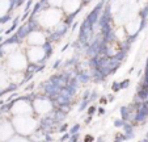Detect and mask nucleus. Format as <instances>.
Instances as JSON below:
<instances>
[{"instance_id": "2", "label": "nucleus", "mask_w": 148, "mask_h": 142, "mask_svg": "<svg viewBox=\"0 0 148 142\" xmlns=\"http://www.w3.org/2000/svg\"><path fill=\"white\" fill-rule=\"evenodd\" d=\"M28 58L23 51H14L8 58V66L13 73H23V70L26 69Z\"/></svg>"}, {"instance_id": "8", "label": "nucleus", "mask_w": 148, "mask_h": 142, "mask_svg": "<svg viewBox=\"0 0 148 142\" xmlns=\"http://www.w3.org/2000/svg\"><path fill=\"white\" fill-rule=\"evenodd\" d=\"M28 41L32 46H41V45L45 44L46 37L42 32H33V33H30Z\"/></svg>"}, {"instance_id": "5", "label": "nucleus", "mask_w": 148, "mask_h": 142, "mask_svg": "<svg viewBox=\"0 0 148 142\" xmlns=\"http://www.w3.org/2000/svg\"><path fill=\"white\" fill-rule=\"evenodd\" d=\"M32 107H33V112L38 114H47L49 112H51L53 109V104H51L50 100L43 98H38L34 99L33 103H32Z\"/></svg>"}, {"instance_id": "3", "label": "nucleus", "mask_w": 148, "mask_h": 142, "mask_svg": "<svg viewBox=\"0 0 148 142\" xmlns=\"http://www.w3.org/2000/svg\"><path fill=\"white\" fill-rule=\"evenodd\" d=\"M62 19V15L60 12L58 11L56 8H51V9H47V11H43V13L39 16V24L43 28H53V26H56L59 21Z\"/></svg>"}, {"instance_id": "13", "label": "nucleus", "mask_w": 148, "mask_h": 142, "mask_svg": "<svg viewBox=\"0 0 148 142\" xmlns=\"http://www.w3.org/2000/svg\"><path fill=\"white\" fill-rule=\"evenodd\" d=\"M0 124H1V120H0Z\"/></svg>"}, {"instance_id": "6", "label": "nucleus", "mask_w": 148, "mask_h": 142, "mask_svg": "<svg viewBox=\"0 0 148 142\" xmlns=\"http://www.w3.org/2000/svg\"><path fill=\"white\" fill-rule=\"evenodd\" d=\"M14 129L12 123L9 121H1L0 124V142H7L14 136Z\"/></svg>"}, {"instance_id": "12", "label": "nucleus", "mask_w": 148, "mask_h": 142, "mask_svg": "<svg viewBox=\"0 0 148 142\" xmlns=\"http://www.w3.org/2000/svg\"><path fill=\"white\" fill-rule=\"evenodd\" d=\"M49 3H50V6H53V7H60V6H63V3H64V0H49Z\"/></svg>"}, {"instance_id": "7", "label": "nucleus", "mask_w": 148, "mask_h": 142, "mask_svg": "<svg viewBox=\"0 0 148 142\" xmlns=\"http://www.w3.org/2000/svg\"><path fill=\"white\" fill-rule=\"evenodd\" d=\"M26 58H28L29 62L37 63V62L45 58V49L42 46H32L26 53Z\"/></svg>"}, {"instance_id": "4", "label": "nucleus", "mask_w": 148, "mask_h": 142, "mask_svg": "<svg viewBox=\"0 0 148 142\" xmlns=\"http://www.w3.org/2000/svg\"><path fill=\"white\" fill-rule=\"evenodd\" d=\"M11 112L14 116L30 114L32 112H33V107H32V103H29L28 100H17V101H14V104L12 105Z\"/></svg>"}, {"instance_id": "10", "label": "nucleus", "mask_w": 148, "mask_h": 142, "mask_svg": "<svg viewBox=\"0 0 148 142\" xmlns=\"http://www.w3.org/2000/svg\"><path fill=\"white\" fill-rule=\"evenodd\" d=\"M9 8H11L9 0H0V17L5 16V15L8 13Z\"/></svg>"}, {"instance_id": "11", "label": "nucleus", "mask_w": 148, "mask_h": 142, "mask_svg": "<svg viewBox=\"0 0 148 142\" xmlns=\"http://www.w3.org/2000/svg\"><path fill=\"white\" fill-rule=\"evenodd\" d=\"M7 142H29L26 139V137H23V136H18V134H14L11 139H8Z\"/></svg>"}, {"instance_id": "9", "label": "nucleus", "mask_w": 148, "mask_h": 142, "mask_svg": "<svg viewBox=\"0 0 148 142\" xmlns=\"http://www.w3.org/2000/svg\"><path fill=\"white\" fill-rule=\"evenodd\" d=\"M80 8V0H64L63 3V9L67 13H73Z\"/></svg>"}, {"instance_id": "1", "label": "nucleus", "mask_w": 148, "mask_h": 142, "mask_svg": "<svg viewBox=\"0 0 148 142\" xmlns=\"http://www.w3.org/2000/svg\"><path fill=\"white\" fill-rule=\"evenodd\" d=\"M13 129L18 136H30L32 133H34L38 126V123L34 117H32L30 114H24V116H14V118L11 121Z\"/></svg>"}]
</instances>
